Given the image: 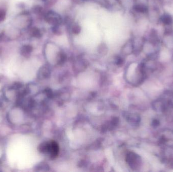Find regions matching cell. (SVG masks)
I'll return each instance as SVG.
<instances>
[{"label": "cell", "instance_id": "obj_1", "mask_svg": "<svg viewBox=\"0 0 173 172\" xmlns=\"http://www.w3.org/2000/svg\"><path fill=\"white\" fill-rule=\"evenodd\" d=\"M125 160L130 167L133 170L139 168L141 164V158L134 152H129L128 153Z\"/></svg>", "mask_w": 173, "mask_h": 172}, {"label": "cell", "instance_id": "obj_2", "mask_svg": "<svg viewBox=\"0 0 173 172\" xmlns=\"http://www.w3.org/2000/svg\"><path fill=\"white\" fill-rule=\"evenodd\" d=\"M45 19L46 22L52 26L60 25L62 22V18L60 15L54 11H49L45 16Z\"/></svg>", "mask_w": 173, "mask_h": 172}, {"label": "cell", "instance_id": "obj_3", "mask_svg": "<svg viewBox=\"0 0 173 172\" xmlns=\"http://www.w3.org/2000/svg\"><path fill=\"white\" fill-rule=\"evenodd\" d=\"M59 148L58 144L55 141H50L49 149L48 153L49 154L50 158L54 159L57 158L59 154Z\"/></svg>", "mask_w": 173, "mask_h": 172}, {"label": "cell", "instance_id": "obj_4", "mask_svg": "<svg viewBox=\"0 0 173 172\" xmlns=\"http://www.w3.org/2000/svg\"><path fill=\"white\" fill-rule=\"evenodd\" d=\"M153 107L154 110L160 112H165L168 108L167 102H165L163 100H157L154 101L153 103Z\"/></svg>", "mask_w": 173, "mask_h": 172}, {"label": "cell", "instance_id": "obj_5", "mask_svg": "<svg viewBox=\"0 0 173 172\" xmlns=\"http://www.w3.org/2000/svg\"><path fill=\"white\" fill-rule=\"evenodd\" d=\"M50 75V70L47 66H44L40 68L39 71L38 78L39 79H44L47 78Z\"/></svg>", "mask_w": 173, "mask_h": 172}, {"label": "cell", "instance_id": "obj_6", "mask_svg": "<svg viewBox=\"0 0 173 172\" xmlns=\"http://www.w3.org/2000/svg\"><path fill=\"white\" fill-rule=\"evenodd\" d=\"M127 119L131 124L137 126L140 123V118L139 116L135 114H131L128 116Z\"/></svg>", "mask_w": 173, "mask_h": 172}, {"label": "cell", "instance_id": "obj_7", "mask_svg": "<svg viewBox=\"0 0 173 172\" xmlns=\"http://www.w3.org/2000/svg\"><path fill=\"white\" fill-rule=\"evenodd\" d=\"M50 141H45L40 144L38 147L39 152L42 153H48L49 149Z\"/></svg>", "mask_w": 173, "mask_h": 172}, {"label": "cell", "instance_id": "obj_8", "mask_svg": "<svg viewBox=\"0 0 173 172\" xmlns=\"http://www.w3.org/2000/svg\"><path fill=\"white\" fill-rule=\"evenodd\" d=\"M32 51V47L30 45H24L21 49V53L23 56H27Z\"/></svg>", "mask_w": 173, "mask_h": 172}, {"label": "cell", "instance_id": "obj_9", "mask_svg": "<svg viewBox=\"0 0 173 172\" xmlns=\"http://www.w3.org/2000/svg\"><path fill=\"white\" fill-rule=\"evenodd\" d=\"M30 33L32 36L36 38H40L42 36L40 30L36 27H33L32 29V30L30 31Z\"/></svg>", "mask_w": 173, "mask_h": 172}, {"label": "cell", "instance_id": "obj_10", "mask_svg": "<svg viewBox=\"0 0 173 172\" xmlns=\"http://www.w3.org/2000/svg\"><path fill=\"white\" fill-rule=\"evenodd\" d=\"M36 169H37V170H48L49 167L46 163H42L37 165Z\"/></svg>", "mask_w": 173, "mask_h": 172}, {"label": "cell", "instance_id": "obj_11", "mask_svg": "<svg viewBox=\"0 0 173 172\" xmlns=\"http://www.w3.org/2000/svg\"><path fill=\"white\" fill-rule=\"evenodd\" d=\"M66 59V56L63 53H60L58 55V63L59 64H62L65 62Z\"/></svg>", "mask_w": 173, "mask_h": 172}, {"label": "cell", "instance_id": "obj_12", "mask_svg": "<svg viewBox=\"0 0 173 172\" xmlns=\"http://www.w3.org/2000/svg\"><path fill=\"white\" fill-rule=\"evenodd\" d=\"M6 15V11L4 10L0 9V22H3L5 20Z\"/></svg>", "mask_w": 173, "mask_h": 172}, {"label": "cell", "instance_id": "obj_13", "mask_svg": "<svg viewBox=\"0 0 173 172\" xmlns=\"http://www.w3.org/2000/svg\"><path fill=\"white\" fill-rule=\"evenodd\" d=\"M81 28L79 26H73V28L72 29V31L74 34L78 35L81 32Z\"/></svg>", "mask_w": 173, "mask_h": 172}, {"label": "cell", "instance_id": "obj_14", "mask_svg": "<svg viewBox=\"0 0 173 172\" xmlns=\"http://www.w3.org/2000/svg\"><path fill=\"white\" fill-rule=\"evenodd\" d=\"M159 124H160V122L158 119H154L152 121L151 125L153 127H157L159 126Z\"/></svg>", "mask_w": 173, "mask_h": 172}, {"label": "cell", "instance_id": "obj_15", "mask_svg": "<svg viewBox=\"0 0 173 172\" xmlns=\"http://www.w3.org/2000/svg\"><path fill=\"white\" fill-rule=\"evenodd\" d=\"M116 63L118 65H122L123 63V60L120 57H118L116 59Z\"/></svg>", "mask_w": 173, "mask_h": 172}, {"label": "cell", "instance_id": "obj_16", "mask_svg": "<svg viewBox=\"0 0 173 172\" xmlns=\"http://www.w3.org/2000/svg\"><path fill=\"white\" fill-rule=\"evenodd\" d=\"M46 92L47 96H49V97H51L52 96V93L51 89H48V90H46Z\"/></svg>", "mask_w": 173, "mask_h": 172}, {"label": "cell", "instance_id": "obj_17", "mask_svg": "<svg viewBox=\"0 0 173 172\" xmlns=\"http://www.w3.org/2000/svg\"><path fill=\"white\" fill-rule=\"evenodd\" d=\"M2 36H3V33L2 32H0V38H2Z\"/></svg>", "mask_w": 173, "mask_h": 172}, {"label": "cell", "instance_id": "obj_18", "mask_svg": "<svg viewBox=\"0 0 173 172\" xmlns=\"http://www.w3.org/2000/svg\"><path fill=\"white\" fill-rule=\"evenodd\" d=\"M43 1H46V0H43Z\"/></svg>", "mask_w": 173, "mask_h": 172}]
</instances>
